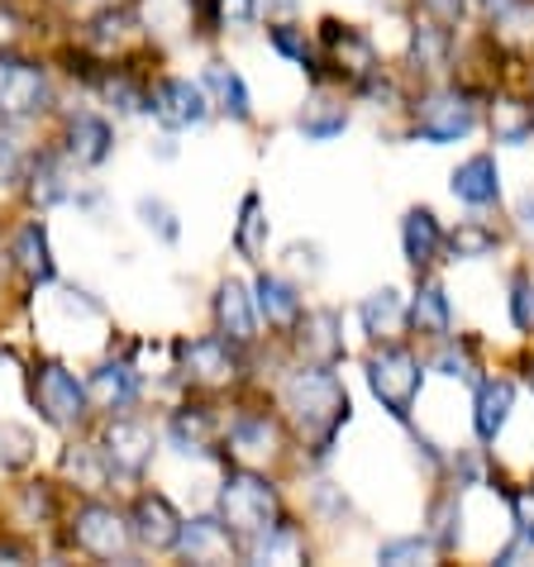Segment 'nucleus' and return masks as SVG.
I'll return each mask as SVG.
<instances>
[{
  "label": "nucleus",
  "instance_id": "obj_1",
  "mask_svg": "<svg viewBox=\"0 0 534 567\" xmlns=\"http://www.w3.org/2000/svg\"><path fill=\"white\" fill-rule=\"evenodd\" d=\"M287 411L296 430L316 444V453H325L335 444V434L349 424V391L329 372V362H316V368H301L287 382Z\"/></svg>",
  "mask_w": 534,
  "mask_h": 567
},
{
  "label": "nucleus",
  "instance_id": "obj_2",
  "mask_svg": "<svg viewBox=\"0 0 534 567\" xmlns=\"http://www.w3.org/2000/svg\"><path fill=\"white\" fill-rule=\"evenodd\" d=\"M219 515H225V525L234 534L258 539V534L277 525V492L263 477H254V472H234L225 492H219Z\"/></svg>",
  "mask_w": 534,
  "mask_h": 567
},
{
  "label": "nucleus",
  "instance_id": "obj_3",
  "mask_svg": "<svg viewBox=\"0 0 534 567\" xmlns=\"http://www.w3.org/2000/svg\"><path fill=\"white\" fill-rule=\"evenodd\" d=\"M420 382H425V372H420V362L405 349H382V353H372V362H368L372 396L382 401V411H391L397 420L411 415V405L420 396Z\"/></svg>",
  "mask_w": 534,
  "mask_h": 567
},
{
  "label": "nucleus",
  "instance_id": "obj_4",
  "mask_svg": "<svg viewBox=\"0 0 534 567\" xmlns=\"http://www.w3.org/2000/svg\"><path fill=\"white\" fill-rule=\"evenodd\" d=\"M473 124H477V110L468 96H459V91H434V96H425L415 110V130H420V138H430V144H453V138H463Z\"/></svg>",
  "mask_w": 534,
  "mask_h": 567
},
{
  "label": "nucleus",
  "instance_id": "obj_5",
  "mask_svg": "<svg viewBox=\"0 0 534 567\" xmlns=\"http://www.w3.org/2000/svg\"><path fill=\"white\" fill-rule=\"evenodd\" d=\"M148 110L163 130H192V124H201L210 115V101L196 82H163L158 91H153Z\"/></svg>",
  "mask_w": 534,
  "mask_h": 567
},
{
  "label": "nucleus",
  "instance_id": "obj_6",
  "mask_svg": "<svg viewBox=\"0 0 534 567\" xmlns=\"http://www.w3.org/2000/svg\"><path fill=\"white\" fill-rule=\"evenodd\" d=\"M39 405L53 424H76L86 405V386L68 368H43L39 372Z\"/></svg>",
  "mask_w": 534,
  "mask_h": 567
},
{
  "label": "nucleus",
  "instance_id": "obj_7",
  "mask_svg": "<svg viewBox=\"0 0 534 567\" xmlns=\"http://www.w3.org/2000/svg\"><path fill=\"white\" fill-rule=\"evenodd\" d=\"M76 544L86 548V554L96 558H124V548H130V534H124V519L105 506H86L76 515Z\"/></svg>",
  "mask_w": 534,
  "mask_h": 567
},
{
  "label": "nucleus",
  "instance_id": "obj_8",
  "mask_svg": "<svg viewBox=\"0 0 534 567\" xmlns=\"http://www.w3.org/2000/svg\"><path fill=\"white\" fill-rule=\"evenodd\" d=\"M105 453L120 472H144L153 458V430L138 420H115L105 434Z\"/></svg>",
  "mask_w": 534,
  "mask_h": 567
},
{
  "label": "nucleus",
  "instance_id": "obj_9",
  "mask_svg": "<svg viewBox=\"0 0 534 567\" xmlns=\"http://www.w3.org/2000/svg\"><path fill=\"white\" fill-rule=\"evenodd\" d=\"M215 315H219V329L234 339V343H248L254 339V329H258V306H254V296H248L244 281H225L215 296Z\"/></svg>",
  "mask_w": 534,
  "mask_h": 567
},
{
  "label": "nucleus",
  "instance_id": "obj_10",
  "mask_svg": "<svg viewBox=\"0 0 534 567\" xmlns=\"http://www.w3.org/2000/svg\"><path fill=\"white\" fill-rule=\"evenodd\" d=\"M134 534L148 548H177L182 544V519L163 496H144L134 506Z\"/></svg>",
  "mask_w": 534,
  "mask_h": 567
},
{
  "label": "nucleus",
  "instance_id": "obj_11",
  "mask_svg": "<svg viewBox=\"0 0 534 567\" xmlns=\"http://www.w3.org/2000/svg\"><path fill=\"white\" fill-rule=\"evenodd\" d=\"M453 196L468 200V206H492L501 196V172H496V157H468V163L453 172Z\"/></svg>",
  "mask_w": 534,
  "mask_h": 567
},
{
  "label": "nucleus",
  "instance_id": "obj_12",
  "mask_svg": "<svg viewBox=\"0 0 534 567\" xmlns=\"http://www.w3.org/2000/svg\"><path fill=\"white\" fill-rule=\"evenodd\" d=\"M511 405H515V386L506 382V377H496V382H482V386H477V415H473L477 439H486V444H492V439L506 430Z\"/></svg>",
  "mask_w": 534,
  "mask_h": 567
},
{
  "label": "nucleus",
  "instance_id": "obj_13",
  "mask_svg": "<svg viewBox=\"0 0 534 567\" xmlns=\"http://www.w3.org/2000/svg\"><path fill=\"white\" fill-rule=\"evenodd\" d=\"M43 105V76L34 68H6L0 76V115H34Z\"/></svg>",
  "mask_w": 534,
  "mask_h": 567
},
{
  "label": "nucleus",
  "instance_id": "obj_14",
  "mask_svg": "<svg viewBox=\"0 0 534 567\" xmlns=\"http://www.w3.org/2000/svg\"><path fill=\"white\" fill-rule=\"evenodd\" d=\"M182 362L196 382H229L234 377V358H229V343L225 339H196L182 349Z\"/></svg>",
  "mask_w": 534,
  "mask_h": 567
},
{
  "label": "nucleus",
  "instance_id": "obj_15",
  "mask_svg": "<svg viewBox=\"0 0 534 567\" xmlns=\"http://www.w3.org/2000/svg\"><path fill=\"white\" fill-rule=\"evenodd\" d=\"M439 244H444V229H439V219H434L430 210H411V215H405V225H401V248H405V258H411L415 267L434 262Z\"/></svg>",
  "mask_w": 534,
  "mask_h": 567
},
{
  "label": "nucleus",
  "instance_id": "obj_16",
  "mask_svg": "<svg viewBox=\"0 0 534 567\" xmlns=\"http://www.w3.org/2000/svg\"><path fill=\"white\" fill-rule=\"evenodd\" d=\"M254 306H258V315L267 324H291L296 315H301V296H296V287L281 281V277H258Z\"/></svg>",
  "mask_w": 534,
  "mask_h": 567
},
{
  "label": "nucleus",
  "instance_id": "obj_17",
  "mask_svg": "<svg viewBox=\"0 0 534 567\" xmlns=\"http://www.w3.org/2000/svg\"><path fill=\"white\" fill-rule=\"evenodd\" d=\"M343 130H349V110H343V101L335 96H310L306 110H301V134L316 138V144H329V138H339Z\"/></svg>",
  "mask_w": 534,
  "mask_h": 567
},
{
  "label": "nucleus",
  "instance_id": "obj_18",
  "mask_svg": "<svg viewBox=\"0 0 534 567\" xmlns=\"http://www.w3.org/2000/svg\"><path fill=\"white\" fill-rule=\"evenodd\" d=\"M72 157L76 163H86V167H96V163H105L110 157V124L101 120V115H76L72 120Z\"/></svg>",
  "mask_w": 534,
  "mask_h": 567
},
{
  "label": "nucleus",
  "instance_id": "obj_19",
  "mask_svg": "<svg viewBox=\"0 0 534 567\" xmlns=\"http://www.w3.org/2000/svg\"><path fill=\"white\" fill-rule=\"evenodd\" d=\"M401 324H405V301H401V291H372L368 301H363V329L377 339H391V334H401Z\"/></svg>",
  "mask_w": 534,
  "mask_h": 567
},
{
  "label": "nucleus",
  "instance_id": "obj_20",
  "mask_svg": "<svg viewBox=\"0 0 534 567\" xmlns=\"http://www.w3.org/2000/svg\"><path fill=\"white\" fill-rule=\"evenodd\" d=\"M182 548L196 563H215L229 554V534H225V525H215V519H192V525H182Z\"/></svg>",
  "mask_w": 534,
  "mask_h": 567
},
{
  "label": "nucleus",
  "instance_id": "obj_21",
  "mask_svg": "<svg viewBox=\"0 0 534 567\" xmlns=\"http://www.w3.org/2000/svg\"><path fill=\"white\" fill-rule=\"evenodd\" d=\"M14 262H20L24 277H49L53 262H49V234H43V225H24L20 239H14Z\"/></svg>",
  "mask_w": 534,
  "mask_h": 567
},
{
  "label": "nucleus",
  "instance_id": "obj_22",
  "mask_svg": "<svg viewBox=\"0 0 534 567\" xmlns=\"http://www.w3.org/2000/svg\"><path fill=\"white\" fill-rule=\"evenodd\" d=\"M206 86L215 91L219 105H225L234 120H248V86H244V76L234 68H225V62H210V68H206Z\"/></svg>",
  "mask_w": 534,
  "mask_h": 567
},
{
  "label": "nucleus",
  "instance_id": "obj_23",
  "mask_svg": "<svg viewBox=\"0 0 534 567\" xmlns=\"http://www.w3.org/2000/svg\"><path fill=\"white\" fill-rule=\"evenodd\" d=\"M91 396H96L101 405H130L134 401V372L124 368V362H105V368L91 377Z\"/></svg>",
  "mask_w": 534,
  "mask_h": 567
},
{
  "label": "nucleus",
  "instance_id": "obj_24",
  "mask_svg": "<svg viewBox=\"0 0 534 567\" xmlns=\"http://www.w3.org/2000/svg\"><path fill=\"white\" fill-rule=\"evenodd\" d=\"M496 34L506 43H534V0H501Z\"/></svg>",
  "mask_w": 534,
  "mask_h": 567
},
{
  "label": "nucleus",
  "instance_id": "obj_25",
  "mask_svg": "<svg viewBox=\"0 0 534 567\" xmlns=\"http://www.w3.org/2000/svg\"><path fill=\"white\" fill-rule=\"evenodd\" d=\"M411 320L425 329V334H449V296H444V287H420V296H415V306H411Z\"/></svg>",
  "mask_w": 534,
  "mask_h": 567
},
{
  "label": "nucleus",
  "instance_id": "obj_26",
  "mask_svg": "<svg viewBox=\"0 0 534 567\" xmlns=\"http://www.w3.org/2000/svg\"><path fill=\"white\" fill-rule=\"evenodd\" d=\"M306 343H310V353H316V362H335L339 353H343V339H335L339 334V315L335 310H320V315H310L306 320Z\"/></svg>",
  "mask_w": 534,
  "mask_h": 567
},
{
  "label": "nucleus",
  "instance_id": "obj_27",
  "mask_svg": "<svg viewBox=\"0 0 534 567\" xmlns=\"http://www.w3.org/2000/svg\"><path fill=\"white\" fill-rule=\"evenodd\" d=\"M248 558L254 563H273V558H301V539H296L291 529H281V525H273L267 534H258L254 539V548H248Z\"/></svg>",
  "mask_w": 534,
  "mask_h": 567
},
{
  "label": "nucleus",
  "instance_id": "obj_28",
  "mask_svg": "<svg viewBox=\"0 0 534 567\" xmlns=\"http://www.w3.org/2000/svg\"><path fill=\"white\" fill-rule=\"evenodd\" d=\"M263 234H267V219H263L258 196H244V219H239V234H234V248H239L244 258H258L263 254Z\"/></svg>",
  "mask_w": 534,
  "mask_h": 567
},
{
  "label": "nucleus",
  "instance_id": "obj_29",
  "mask_svg": "<svg viewBox=\"0 0 534 567\" xmlns=\"http://www.w3.org/2000/svg\"><path fill=\"white\" fill-rule=\"evenodd\" d=\"M329 49H335V58L343 62V58H349L353 62V76H363L368 68H372V49H368V39H358L353 34V29H339V24H329Z\"/></svg>",
  "mask_w": 534,
  "mask_h": 567
},
{
  "label": "nucleus",
  "instance_id": "obj_30",
  "mask_svg": "<svg viewBox=\"0 0 534 567\" xmlns=\"http://www.w3.org/2000/svg\"><path fill=\"white\" fill-rule=\"evenodd\" d=\"M534 134V115L521 105V101H501L496 105V138H506V144H525Z\"/></svg>",
  "mask_w": 534,
  "mask_h": 567
},
{
  "label": "nucleus",
  "instance_id": "obj_31",
  "mask_svg": "<svg viewBox=\"0 0 534 567\" xmlns=\"http://www.w3.org/2000/svg\"><path fill=\"white\" fill-rule=\"evenodd\" d=\"M229 439H234V449L239 453H248V458H263V453H273V424L267 420H239L229 430Z\"/></svg>",
  "mask_w": 534,
  "mask_h": 567
},
{
  "label": "nucleus",
  "instance_id": "obj_32",
  "mask_svg": "<svg viewBox=\"0 0 534 567\" xmlns=\"http://www.w3.org/2000/svg\"><path fill=\"white\" fill-rule=\"evenodd\" d=\"M206 434H210L206 415H177L172 420V449L177 453H201L206 449Z\"/></svg>",
  "mask_w": 534,
  "mask_h": 567
},
{
  "label": "nucleus",
  "instance_id": "obj_33",
  "mask_svg": "<svg viewBox=\"0 0 534 567\" xmlns=\"http://www.w3.org/2000/svg\"><path fill=\"white\" fill-rule=\"evenodd\" d=\"M68 196V182H62V163L58 157H43L34 167V200L39 206H53V200Z\"/></svg>",
  "mask_w": 534,
  "mask_h": 567
},
{
  "label": "nucleus",
  "instance_id": "obj_34",
  "mask_svg": "<svg viewBox=\"0 0 534 567\" xmlns=\"http://www.w3.org/2000/svg\"><path fill=\"white\" fill-rule=\"evenodd\" d=\"M377 558H382V563H430L434 544L420 539V534H415V539H391V544L377 548Z\"/></svg>",
  "mask_w": 534,
  "mask_h": 567
},
{
  "label": "nucleus",
  "instance_id": "obj_35",
  "mask_svg": "<svg viewBox=\"0 0 534 567\" xmlns=\"http://www.w3.org/2000/svg\"><path fill=\"white\" fill-rule=\"evenodd\" d=\"M496 248V234L492 229H477V225H463L459 234H453V254L459 258H482Z\"/></svg>",
  "mask_w": 534,
  "mask_h": 567
},
{
  "label": "nucleus",
  "instance_id": "obj_36",
  "mask_svg": "<svg viewBox=\"0 0 534 567\" xmlns=\"http://www.w3.org/2000/svg\"><path fill=\"white\" fill-rule=\"evenodd\" d=\"M138 215H144V225H148V229H158V239H167V244L182 234L177 215H172V210L163 206V200H148V196H144V200H138Z\"/></svg>",
  "mask_w": 534,
  "mask_h": 567
},
{
  "label": "nucleus",
  "instance_id": "obj_37",
  "mask_svg": "<svg viewBox=\"0 0 534 567\" xmlns=\"http://www.w3.org/2000/svg\"><path fill=\"white\" fill-rule=\"evenodd\" d=\"M511 320L515 329H525V334H534V281H515V296H511Z\"/></svg>",
  "mask_w": 534,
  "mask_h": 567
},
{
  "label": "nucleus",
  "instance_id": "obj_38",
  "mask_svg": "<svg viewBox=\"0 0 534 567\" xmlns=\"http://www.w3.org/2000/svg\"><path fill=\"white\" fill-rule=\"evenodd\" d=\"M415 62L420 68H444V34H439V29H420L415 34Z\"/></svg>",
  "mask_w": 534,
  "mask_h": 567
},
{
  "label": "nucleus",
  "instance_id": "obj_39",
  "mask_svg": "<svg viewBox=\"0 0 534 567\" xmlns=\"http://www.w3.org/2000/svg\"><path fill=\"white\" fill-rule=\"evenodd\" d=\"M258 20V0H219V24L225 29H248Z\"/></svg>",
  "mask_w": 534,
  "mask_h": 567
},
{
  "label": "nucleus",
  "instance_id": "obj_40",
  "mask_svg": "<svg viewBox=\"0 0 534 567\" xmlns=\"http://www.w3.org/2000/svg\"><path fill=\"white\" fill-rule=\"evenodd\" d=\"M20 167H24L20 138H14V134H0V186H10L14 177H20Z\"/></svg>",
  "mask_w": 534,
  "mask_h": 567
},
{
  "label": "nucleus",
  "instance_id": "obj_41",
  "mask_svg": "<svg viewBox=\"0 0 534 567\" xmlns=\"http://www.w3.org/2000/svg\"><path fill=\"white\" fill-rule=\"evenodd\" d=\"M439 372L453 377V382H477L473 358H468V353H453V349H444V358H439Z\"/></svg>",
  "mask_w": 534,
  "mask_h": 567
},
{
  "label": "nucleus",
  "instance_id": "obj_42",
  "mask_svg": "<svg viewBox=\"0 0 534 567\" xmlns=\"http://www.w3.org/2000/svg\"><path fill=\"white\" fill-rule=\"evenodd\" d=\"M273 43H277V49L287 53V58H296V62H310V49H306V39H296L291 29H273Z\"/></svg>",
  "mask_w": 534,
  "mask_h": 567
},
{
  "label": "nucleus",
  "instance_id": "obj_43",
  "mask_svg": "<svg viewBox=\"0 0 534 567\" xmlns=\"http://www.w3.org/2000/svg\"><path fill=\"white\" fill-rule=\"evenodd\" d=\"M515 219H521V229L534 234V196H525L521 206H515Z\"/></svg>",
  "mask_w": 534,
  "mask_h": 567
},
{
  "label": "nucleus",
  "instance_id": "obj_44",
  "mask_svg": "<svg viewBox=\"0 0 534 567\" xmlns=\"http://www.w3.org/2000/svg\"><path fill=\"white\" fill-rule=\"evenodd\" d=\"M477 6H486V10H496V6H501V0H477Z\"/></svg>",
  "mask_w": 534,
  "mask_h": 567
}]
</instances>
